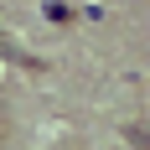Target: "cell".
Instances as JSON below:
<instances>
[]
</instances>
